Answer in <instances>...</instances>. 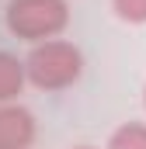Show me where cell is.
I'll return each instance as SVG.
<instances>
[{"instance_id":"6da1fadb","label":"cell","mask_w":146,"mask_h":149,"mask_svg":"<svg viewBox=\"0 0 146 149\" xmlns=\"http://www.w3.org/2000/svg\"><path fill=\"white\" fill-rule=\"evenodd\" d=\"M25 73L28 83L45 90V94H59L73 87L84 76V52L80 45H73L70 38H49L28 49L25 56Z\"/></svg>"},{"instance_id":"7a4b0ae2","label":"cell","mask_w":146,"mask_h":149,"mask_svg":"<svg viewBox=\"0 0 146 149\" xmlns=\"http://www.w3.org/2000/svg\"><path fill=\"white\" fill-rule=\"evenodd\" d=\"M7 31L28 45L63 38L70 24V3L66 0H7L4 7Z\"/></svg>"},{"instance_id":"3957f363","label":"cell","mask_w":146,"mask_h":149,"mask_svg":"<svg viewBox=\"0 0 146 149\" xmlns=\"http://www.w3.org/2000/svg\"><path fill=\"white\" fill-rule=\"evenodd\" d=\"M35 132V114L25 104H0V149H32Z\"/></svg>"},{"instance_id":"277c9868","label":"cell","mask_w":146,"mask_h":149,"mask_svg":"<svg viewBox=\"0 0 146 149\" xmlns=\"http://www.w3.org/2000/svg\"><path fill=\"white\" fill-rule=\"evenodd\" d=\"M25 87H28L25 59H18L14 52H4L0 49V104H14Z\"/></svg>"},{"instance_id":"5b68a950","label":"cell","mask_w":146,"mask_h":149,"mask_svg":"<svg viewBox=\"0 0 146 149\" xmlns=\"http://www.w3.org/2000/svg\"><path fill=\"white\" fill-rule=\"evenodd\" d=\"M105 149H146V121H122Z\"/></svg>"},{"instance_id":"8992f818","label":"cell","mask_w":146,"mask_h":149,"mask_svg":"<svg viewBox=\"0 0 146 149\" xmlns=\"http://www.w3.org/2000/svg\"><path fill=\"white\" fill-rule=\"evenodd\" d=\"M111 10L125 24H146V0H111Z\"/></svg>"},{"instance_id":"52a82bcc","label":"cell","mask_w":146,"mask_h":149,"mask_svg":"<svg viewBox=\"0 0 146 149\" xmlns=\"http://www.w3.org/2000/svg\"><path fill=\"white\" fill-rule=\"evenodd\" d=\"M143 111H146V87H143Z\"/></svg>"},{"instance_id":"ba28073f","label":"cell","mask_w":146,"mask_h":149,"mask_svg":"<svg viewBox=\"0 0 146 149\" xmlns=\"http://www.w3.org/2000/svg\"><path fill=\"white\" fill-rule=\"evenodd\" d=\"M73 149H94V146H73Z\"/></svg>"}]
</instances>
